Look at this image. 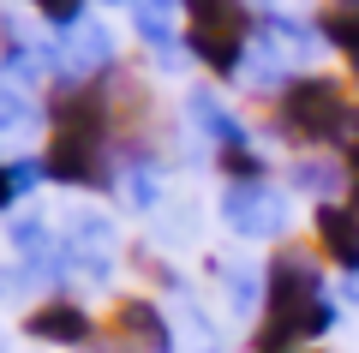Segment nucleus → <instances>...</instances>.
<instances>
[{"label": "nucleus", "mask_w": 359, "mask_h": 353, "mask_svg": "<svg viewBox=\"0 0 359 353\" xmlns=\"http://www.w3.org/2000/svg\"><path fill=\"white\" fill-rule=\"evenodd\" d=\"M25 120H30L25 96H18V90H6V84H0V132H25Z\"/></svg>", "instance_id": "9b49d317"}, {"label": "nucleus", "mask_w": 359, "mask_h": 353, "mask_svg": "<svg viewBox=\"0 0 359 353\" xmlns=\"http://www.w3.org/2000/svg\"><path fill=\"white\" fill-rule=\"evenodd\" d=\"M13 198H18V192H13V168L0 162V204H13Z\"/></svg>", "instance_id": "ddd939ff"}, {"label": "nucleus", "mask_w": 359, "mask_h": 353, "mask_svg": "<svg viewBox=\"0 0 359 353\" xmlns=\"http://www.w3.org/2000/svg\"><path fill=\"white\" fill-rule=\"evenodd\" d=\"M276 132L294 144H335L359 132V108L347 102V90L323 72L287 78V90L276 96Z\"/></svg>", "instance_id": "f03ea898"}, {"label": "nucleus", "mask_w": 359, "mask_h": 353, "mask_svg": "<svg viewBox=\"0 0 359 353\" xmlns=\"http://www.w3.org/2000/svg\"><path fill=\"white\" fill-rule=\"evenodd\" d=\"M245 42H252V13L240 0H186V48L210 66V72H240Z\"/></svg>", "instance_id": "7ed1b4c3"}, {"label": "nucleus", "mask_w": 359, "mask_h": 353, "mask_svg": "<svg viewBox=\"0 0 359 353\" xmlns=\"http://www.w3.org/2000/svg\"><path fill=\"white\" fill-rule=\"evenodd\" d=\"M30 6H36L54 30H78L84 25V0H30Z\"/></svg>", "instance_id": "9d476101"}, {"label": "nucleus", "mask_w": 359, "mask_h": 353, "mask_svg": "<svg viewBox=\"0 0 359 353\" xmlns=\"http://www.w3.org/2000/svg\"><path fill=\"white\" fill-rule=\"evenodd\" d=\"M311 234H318V252L330 258V264L359 269V210L353 204H318Z\"/></svg>", "instance_id": "39448f33"}, {"label": "nucleus", "mask_w": 359, "mask_h": 353, "mask_svg": "<svg viewBox=\"0 0 359 353\" xmlns=\"http://www.w3.org/2000/svg\"><path fill=\"white\" fill-rule=\"evenodd\" d=\"M114 329L126 341H138V347H168V324H162V312H156L150 300H120Z\"/></svg>", "instance_id": "6e6552de"}, {"label": "nucleus", "mask_w": 359, "mask_h": 353, "mask_svg": "<svg viewBox=\"0 0 359 353\" xmlns=\"http://www.w3.org/2000/svg\"><path fill=\"white\" fill-rule=\"evenodd\" d=\"M335 324L330 300H323L318 264L306 252H282L264 269V329L257 341L264 347H294V341H311Z\"/></svg>", "instance_id": "f257e3e1"}, {"label": "nucleus", "mask_w": 359, "mask_h": 353, "mask_svg": "<svg viewBox=\"0 0 359 353\" xmlns=\"http://www.w3.org/2000/svg\"><path fill=\"white\" fill-rule=\"evenodd\" d=\"M25 329L36 341H54V347H84V341L96 335V317L78 300H48V305H36V312L25 317Z\"/></svg>", "instance_id": "423d86ee"}, {"label": "nucleus", "mask_w": 359, "mask_h": 353, "mask_svg": "<svg viewBox=\"0 0 359 353\" xmlns=\"http://www.w3.org/2000/svg\"><path fill=\"white\" fill-rule=\"evenodd\" d=\"M222 215H228L233 234L264 240V234H282L287 204H282V192H269V180H233V186L222 192Z\"/></svg>", "instance_id": "20e7f679"}, {"label": "nucleus", "mask_w": 359, "mask_h": 353, "mask_svg": "<svg viewBox=\"0 0 359 353\" xmlns=\"http://www.w3.org/2000/svg\"><path fill=\"white\" fill-rule=\"evenodd\" d=\"M318 30H323V42H335V48L347 54V60H359V0H323Z\"/></svg>", "instance_id": "1a4fd4ad"}, {"label": "nucleus", "mask_w": 359, "mask_h": 353, "mask_svg": "<svg viewBox=\"0 0 359 353\" xmlns=\"http://www.w3.org/2000/svg\"><path fill=\"white\" fill-rule=\"evenodd\" d=\"M347 204H353V210H359V144H353V150H347Z\"/></svg>", "instance_id": "f8f14e48"}, {"label": "nucleus", "mask_w": 359, "mask_h": 353, "mask_svg": "<svg viewBox=\"0 0 359 353\" xmlns=\"http://www.w3.org/2000/svg\"><path fill=\"white\" fill-rule=\"evenodd\" d=\"M186 108H192L198 132H210L222 150H240V144H245V126L233 120V108H228V102H216L210 90H192V96H186Z\"/></svg>", "instance_id": "0eeeda50"}]
</instances>
